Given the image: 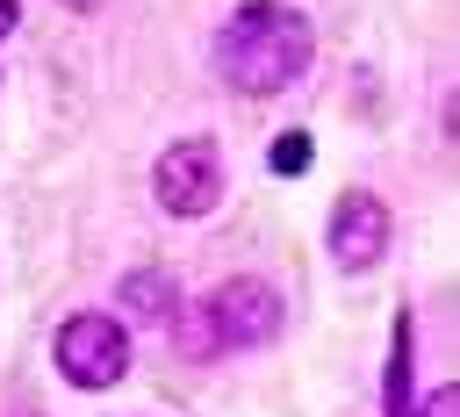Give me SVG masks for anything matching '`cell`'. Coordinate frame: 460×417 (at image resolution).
<instances>
[{"label": "cell", "instance_id": "obj_3", "mask_svg": "<svg viewBox=\"0 0 460 417\" xmlns=\"http://www.w3.org/2000/svg\"><path fill=\"white\" fill-rule=\"evenodd\" d=\"M50 359H58V374L79 381V388H115L122 367H129V331H122L108 309H79V316L58 324Z\"/></svg>", "mask_w": 460, "mask_h": 417}, {"label": "cell", "instance_id": "obj_1", "mask_svg": "<svg viewBox=\"0 0 460 417\" xmlns=\"http://www.w3.org/2000/svg\"><path fill=\"white\" fill-rule=\"evenodd\" d=\"M309 50H316V36H309V14L302 7H288V0H244L216 29V79L230 93L266 101V93H280V86L302 79Z\"/></svg>", "mask_w": 460, "mask_h": 417}, {"label": "cell", "instance_id": "obj_6", "mask_svg": "<svg viewBox=\"0 0 460 417\" xmlns=\"http://www.w3.org/2000/svg\"><path fill=\"white\" fill-rule=\"evenodd\" d=\"M122 309H129V316H144V324L172 316V273H158V266L122 273Z\"/></svg>", "mask_w": 460, "mask_h": 417}, {"label": "cell", "instance_id": "obj_10", "mask_svg": "<svg viewBox=\"0 0 460 417\" xmlns=\"http://www.w3.org/2000/svg\"><path fill=\"white\" fill-rule=\"evenodd\" d=\"M14 14H22V0H0V36H14Z\"/></svg>", "mask_w": 460, "mask_h": 417}, {"label": "cell", "instance_id": "obj_5", "mask_svg": "<svg viewBox=\"0 0 460 417\" xmlns=\"http://www.w3.org/2000/svg\"><path fill=\"white\" fill-rule=\"evenodd\" d=\"M388 252V208L374 194H345L331 208V259L338 266H374Z\"/></svg>", "mask_w": 460, "mask_h": 417}, {"label": "cell", "instance_id": "obj_11", "mask_svg": "<svg viewBox=\"0 0 460 417\" xmlns=\"http://www.w3.org/2000/svg\"><path fill=\"white\" fill-rule=\"evenodd\" d=\"M65 7H101V0H65Z\"/></svg>", "mask_w": 460, "mask_h": 417}, {"label": "cell", "instance_id": "obj_7", "mask_svg": "<svg viewBox=\"0 0 460 417\" xmlns=\"http://www.w3.org/2000/svg\"><path fill=\"white\" fill-rule=\"evenodd\" d=\"M388 417H410L417 410V381H410V309L395 316V338H388Z\"/></svg>", "mask_w": 460, "mask_h": 417}, {"label": "cell", "instance_id": "obj_9", "mask_svg": "<svg viewBox=\"0 0 460 417\" xmlns=\"http://www.w3.org/2000/svg\"><path fill=\"white\" fill-rule=\"evenodd\" d=\"M410 417H460V388H431V395H424Z\"/></svg>", "mask_w": 460, "mask_h": 417}, {"label": "cell", "instance_id": "obj_8", "mask_svg": "<svg viewBox=\"0 0 460 417\" xmlns=\"http://www.w3.org/2000/svg\"><path fill=\"white\" fill-rule=\"evenodd\" d=\"M309 158H316L309 129H280L273 137V173H309Z\"/></svg>", "mask_w": 460, "mask_h": 417}, {"label": "cell", "instance_id": "obj_2", "mask_svg": "<svg viewBox=\"0 0 460 417\" xmlns=\"http://www.w3.org/2000/svg\"><path fill=\"white\" fill-rule=\"evenodd\" d=\"M187 324H194V331H180V345H187V352H244V345H273V338H280V324H288V309H280L273 280L237 273V280H223V288H216Z\"/></svg>", "mask_w": 460, "mask_h": 417}, {"label": "cell", "instance_id": "obj_4", "mask_svg": "<svg viewBox=\"0 0 460 417\" xmlns=\"http://www.w3.org/2000/svg\"><path fill=\"white\" fill-rule=\"evenodd\" d=\"M151 194H158L165 216H187V223L208 216L216 194H223V158H216V144H208V137H180V144H165L158 165H151Z\"/></svg>", "mask_w": 460, "mask_h": 417}]
</instances>
